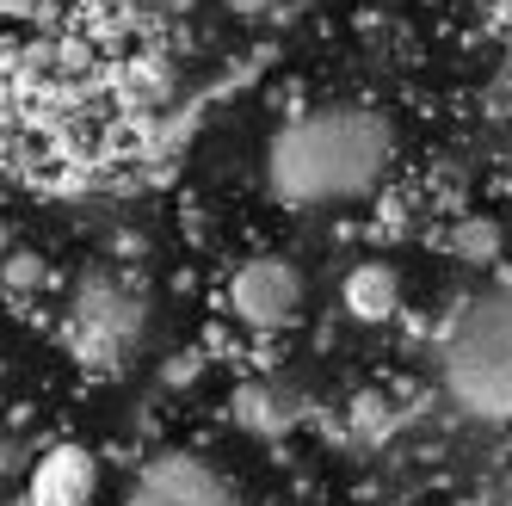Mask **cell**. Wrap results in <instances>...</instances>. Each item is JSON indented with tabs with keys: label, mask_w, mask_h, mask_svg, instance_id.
<instances>
[{
	"label": "cell",
	"mask_w": 512,
	"mask_h": 506,
	"mask_svg": "<svg viewBox=\"0 0 512 506\" xmlns=\"http://www.w3.org/2000/svg\"><path fill=\"white\" fill-rule=\"evenodd\" d=\"M235 414L247 420V426H284L290 414H297V402H290V395H278V389H260V383H253V389H241L235 395Z\"/></svg>",
	"instance_id": "9c48e42d"
},
{
	"label": "cell",
	"mask_w": 512,
	"mask_h": 506,
	"mask_svg": "<svg viewBox=\"0 0 512 506\" xmlns=\"http://www.w3.org/2000/svg\"><path fill=\"white\" fill-rule=\"evenodd\" d=\"M389 161H395V130L371 105H315V112L278 124L266 149V179L278 204L327 210V204L371 198Z\"/></svg>",
	"instance_id": "6da1fadb"
},
{
	"label": "cell",
	"mask_w": 512,
	"mask_h": 506,
	"mask_svg": "<svg viewBox=\"0 0 512 506\" xmlns=\"http://www.w3.org/2000/svg\"><path fill=\"white\" fill-rule=\"evenodd\" d=\"M445 389L469 414L512 420V278L469 291L438 334Z\"/></svg>",
	"instance_id": "7a4b0ae2"
},
{
	"label": "cell",
	"mask_w": 512,
	"mask_h": 506,
	"mask_svg": "<svg viewBox=\"0 0 512 506\" xmlns=\"http://www.w3.org/2000/svg\"><path fill=\"white\" fill-rule=\"evenodd\" d=\"M451 253L463 266H494L500 260V229L488 223V216H463V223L451 229Z\"/></svg>",
	"instance_id": "ba28073f"
},
{
	"label": "cell",
	"mask_w": 512,
	"mask_h": 506,
	"mask_svg": "<svg viewBox=\"0 0 512 506\" xmlns=\"http://www.w3.org/2000/svg\"><path fill=\"white\" fill-rule=\"evenodd\" d=\"M31 500L38 506H87L93 500V463L81 451H50L31 476Z\"/></svg>",
	"instance_id": "8992f818"
},
{
	"label": "cell",
	"mask_w": 512,
	"mask_h": 506,
	"mask_svg": "<svg viewBox=\"0 0 512 506\" xmlns=\"http://www.w3.org/2000/svg\"><path fill=\"white\" fill-rule=\"evenodd\" d=\"M149 334V297L136 291L124 272H87L68 297V340H75L81 365L118 371L124 358Z\"/></svg>",
	"instance_id": "3957f363"
},
{
	"label": "cell",
	"mask_w": 512,
	"mask_h": 506,
	"mask_svg": "<svg viewBox=\"0 0 512 506\" xmlns=\"http://www.w3.org/2000/svg\"><path fill=\"white\" fill-rule=\"evenodd\" d=\"M303 272L290 260H272V253H260V260H247L235 278H229V303L235 315L247 321V328H290V321L303 315Z\"/></svg>",
	"instance_id": "277c9868"
},
{
	"label": "cell",
	"mask_w": 512,
	"mask_h": 506,
	"mask_svg": "<svg viewBox=\"0 0 512 506\" xmlns=\"http://www.w3.org/2000/svg\"><path fill=\"white\" fill-rule=\"evenodd\" d=\"M7 278H13V284H38V278H44V266L31 260V253H13V266H7Z\"/></svg>",
	"instance_id": "30bf717a"
},
{
	"label": "cell",
	"mask_w": 512,
	"mask_h": 506,
	"mask_svg": "<svg viewBox=\"0 0 512 506\" xmlns=\"http://www.w3.org/2000/svg\"><path fill=\"white\" fill-rule=\"evenodd\" d=\"M223 7H229V13H241V19H260V13H272V7H278V0H223Z\"/></svg>",
	"instance_id": "8fae6325"
},
{
	"label": "cell",
	"mask_w": 512,
	"mask_h": 506,
	"mask_svg": "<svg viewBox=\"0 0 512 506\" xmlns=\"http://www.w3.org/2000/svg\"><path fill=\"white\" fill-rule=\"evenodd\" d=\"M340 297H346V315L352 321H389L401 309V278L383 260H364V266L346 272V291Z\"/></svg>",
	"instance_id": "52a82bcc"
},
{
	"label": "cell",
	"mask_w": 512,
	"mask_h": 506,
	"mask_svg": "<svg viewBox=\"0 0 512 506\" xmlns=\"http://www.w3.org/2000/svg\"><path fill=\"white\" fill-rule=\"evenodd\" d=\"M124 506H241L223 469H210L204 457H155L130 482Z\"/></svg>",
	"instance_id": "5b68a950"
}]
</instances>
